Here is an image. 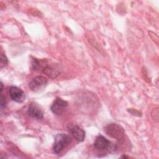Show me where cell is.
<instances>
[{
    "mask_svg": "<svg viewBox=\"0 0 159 159\" xmlns=\"http://www.w3.org/2000/svg\"><path fill=\"white\" fill-rule=\"evenodd\" d=\"M122 158H128V157H126L125 155H123V156H122Z\"/></svg>",
    "mask_w": 159,
    "mask_h": 159,
    "instance_id": "cell-17",
    "label": "cell"
},
{
    "mask_svg": "<svg viewBox=\"0 0 159 159\" xmlns=\"http://www.w3.org/2000/svg\"><path fill=\"white\" fill-rule=\"evenodd\" d=\"M8 63V60L7 57L4 55L1 54V60H0V66L1 68H3L4 66H6Z\"/></svg>",
    "mask_w": 159,
    "mask_h": 159,
    "instance_id": "cell-12",
    "label": "cell"
},
{
    "mask_svg": "<svg viewBox=\"0 0 159 159\" xmlns=\"http://www.w3.org/2000/svg\"><path fill=\"white\" fill-rule=\"evenodd\" d=\"M48 65L47 61L46 60H39L34 59L32 60V68L35 70H43V68Z\"/></svg>",
    "mask_w": 159,
    "mask_h": 159,
    "instance_id": "cell-10",
    "label": "cell"
},
{
    "mask_svg": "<svg viewBox=\"0 0 159 159\" xmlns=\"http://www.w3.org/2000/svg\"><path fill=\"white\" fill-rule=\"evenodd\" d=\"M148 34H149V36L151 37V39L153 40V41H154L157 44H158V35L151 31L148 32Z\"/></svg>",
    "mask_w": 159,
    "mask_h": 159,
    "instance_id": "cell-14",
    "label": "cell"
},
{
    "mask_svg": "<svg viewBox=\"0 0 159 159\" xmlns=\"http://www.w3.org/2000/svg\"><path fill=\"white\" fill-rule=\"evenodd\" d=\"M94 148L98 150H106L111 146V142L102 135H99L96 137L93 143Z\"/></svg>",
    "mask_w": 159,
    "mask_h": 159,
    "instance_id": "cell-7",
    "label": "cell"
},
{
    "mask_svg": "<svg viewBox=\"0 0 159 159\" xmlns=\"http://www.w3.org/2000/svg\"><path fill=\"white\" fill-rule=\"evenodd\" d=\"M42 72L46 75L47 76H48L50 78L54 79L57 78L60 73V68L58 66H57L55 65H47L42 70Z\"/></svg>",
    "mask_w": 159,
    "mask_h": 159,
    "instance_id": "cell-9",
    "label": "cell"
},
{
    "mask_svg": "<svg viewBox=\"0 0 159 159\" xmlns=\"http://www.w3.org/2000/svg\"><path fill=\"white\" fill-rule=\"evenodd\" d=\"M72 139L71 136L65 134H58L55 137V141L53 146L54 153H60L68 144L71 143Z\"/></svg>",
    "mask_w": 159,
    "mask_h": 159,
    "instance_id": "cell-1",
    "label": "cell"
},
{
    "mask_svg": "<svg viewBox=\"0 0 159 159\" xmlns=\"http://www.w3.org/2000/svg\"><path fill=\"white\" fill-rule=\"evenodd\" d=\"M127 111L129 112H130L132 115H134V116H142V113L140 111L135 109L130 108V109H127Z\"/></svg>",
    "mask_w": 159,
    "mask_h": 159,
    "instance_id": "cell-13",
    "label": "cell"
},
{
    "mask_svg": "<svg viewBox=\"0 0 159 159\" xmlns=\"http://www.w3.org/2000/svg\"><path fill=\"white\" fill-rule=\"evenodd\" d=\"M67 106L68 102L66 101L63 100L60 98L57 97L52 103L50 107V110L53 114L59 115L63 112L65 108Z\"/></svg>",
    "mask_w": 159,
    "mask_h": 159,
    "instance_id": "cell-6",
    "label": "cell"
},
{
    "mask_svg": "<svg viewBox=\"0 0 159 159\" xmlns=\"http://www.w3.org/2000/svg\"><path fill=\"white\" fill-rule=\"evenodd\" d=\"M6 105V97L2 94H1V109H2L4 107H5Z\"/></svg>",
    "mask_w": 159,
    "mask_h": 159,
    "instance_id": "cell-15",
    "label": "cell"
},
{
    "mask_svg": "<svg viewBox=\"0 0 159 159\" xmlns=\"http://www.w3.org/2000/svg\"><path fill=\"white\" fill-rule=\"evenodd\" d=\"M68 132L77 140L82 142L85 137V132L78 125L74 124H69L67 126Z\"/></svg>",
    "mask_w": 159,
    "mask_h": 159,
    "instance_id": "cell-4",
    "label": "cell"
},
{
    "mask_svg": "<svg viewBox=\"0 0 159 159\" xmlns=\"http://www.w3.org/2000/svg\"><path fill=\"white\" fill-rule=\"evenodd\" d=\"M48 83L47 79L42 76H37L33 78L29 82V88L34 92L42 91Z\"/></svg>",
    "mask_w": 159,
    "mask_h": 159,
    "instance_id": "cell-3",
    "label": "cell"
},
{
    "mask_svg": "<svg viewBox=\"0 0 159 159\" xmlns=\"http://www.w3.org/2000/svg\"><path fill=\"white\" fill-rule=\"evenodd\" d=\"M27 114L34 118L37 119H41L43 117V113L40 107L35 104L31 103L27 109Z\"/></svg>",
    "mask_w": 159,
    "mask_h": 159,
    "instance_id": "cell-8",
    "label": "cell"
},
{
    "mask_svg": "<svg viewBox=\"0 0 159 159\" xmlns=\"http://www.w3.org/2000/svg\"><path fill=\"white\" fill-rule=\"evenodd\" d=\"M1 92H2V88H3V84H2V82H1Z\"/></svg>",
    "mask_w": 159,
    "mask_h": 159,
    "instance_id": "cell-16",
    "label": "cell"
},
{
    "mask_svg": "<svg viewBox=\"0 0 159 159\" xmlns=\"http://www.w3.org/2000/svg\"><path fill=\"white\" fill-rule=\"evenodd\" d=\"M9 94L11 99L18 103H22L25 101V93L19 88L14 86L10 87L9 89Z\"/></svg>",
    "mask_w": 159,
    "mask_h": 159,
    "instance_id": "cell-5",
    "label": "cell"
},
{
    "mask_svg": "<svg viewBox=\"0 0 159 159\" xmlns=\"http://www.w3.org/2000/svg\"><path fill=\"white\" fill-rule=\"evenodd\" d=\"M104 131L109 136L118 141L122 140L125 136V131L123 127L116 123H112L106 126Z\"/></svg>",
    "mask_w": 159,
    "mask_h": 159,
    "instance_id": "cell-2",
    "label": "cell"
},
{
    "mask_svg": "<svg viewBox=\"0 0 159 159\" xmlns=\"http://www.w3.org/2000/svg\"><path fill=\"white\" fill-rule=\"evenodd\" d=\"M151 116L152 119L158 122V118H159V112H158V107H155L152 109L151 112Z\"/></svg>",
    "mask_w": 159,
    "mask_h": 159,
    "instance_id": "cell-11",
    "label": "cell"
}]
</instances>
